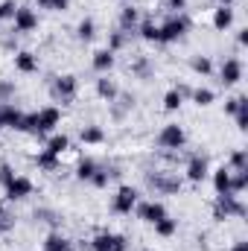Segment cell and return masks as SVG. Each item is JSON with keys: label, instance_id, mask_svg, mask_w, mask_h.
Returning a JSON list of instances; mask_svg holds the SVG:
<instances>
[{"label": "cell", "instance_id": "1", "mask_svg": "<svg viewBox=\"0 0 248 251\" xmlns=\"http://www.w3.org/2000/svg\"><path fill=\"white\" fill-rule=\"evenodd\" d=\"M62 120V111L59 108H41L35 114H24V126L21 131H32V134H44V131H53Z\"/></svg>", "mask_w": 248, "mask_h": 251}, {"label": "cell", "instance_id": "2", "mask_svg": "<svg viewBox=\"0 0 248 251\" xmlns=\"http://www.w3.org/2000/svg\"><path fill=\"white\" fill-rule=\"evenodd\" d=\"M187 29H190V21H187L184 15H178V18H170L164 26H158V41H161V44L178 41V38L184 35Z\"/></svg>", "mask_w": 248, "mask_h": 251}, {"label": "cell", "instance_id": "3", "mask_svg": "<svg viewBox=\"0 0 248 251\" xmlns=\"http://www.w3.org/2000/svg\"><path fill=\"white\" fill-rule=\"evenodd\" d=\"M158 143L161 146H167V149H178V146H184V128L175 123L164 126L161 128V134H158Z\"/></svg>", "mask_w": 248, "mask_h": 251}, {"label": "cell", "instance_id": "4", "mask_svg": "<svg viewBox=\"0 0 248 251\" xmlns=\"http://www.w3.org/2000/svg\"><path fill=\"white\" fill-rule=\"evenodd\" d=\"M137 216H140L143 222L155 225L158 219H164V216H167V210H164V204H161V201H143V204L137 207Z\"/></svg>", "mask_w": 248, "mask_h": 251}, {"label": "cell", "instance_id": "5", "mask_svg": "<svg viewBox=\"0 0 248 251\" xmlns=\"http://www.w3.org/2000/svg\"><path fill=\"white\" fill-rule=\"evenodd\" d=\"M134 201H137V190L134 187H120L117 196H114V210H117V213H131Z\"/></svg>", "mask_w": 248, "mask_h": 251}, {"label": "cell", "instance_id": "6", "mask_svg": "<svg viewBox=\"0 0 248 251\" xmlns=\"http://www.w3.org/2000/svg\"><path fill=\"white\" fill-rule=\"evenodd\" d=\"M94 251H125V240L117 234H99L94 237Z\"/></svg>", "mask_w": 248, "mask_h": 251}, {"label": "cell", "instance_id": "7", "mask_svg": "<svg viewBox=\"0 0 248 251\" xmlns=\"http://www.w3.org/2000/svg\"><path fill=\"white\" fill-rule=\"evenodd\" d=\"M38 26V18L32 9H15V32H32Z\"/></svg>", "mask_w": 248, "mask_h": 251}, {"label": "cell", "instance_id": "8", "mask_svg": "<svg viewBox=\"0 0 248 251\" xmlns=\"http://www.w3.org/2000/svg\"><path fill=\"white\" fill-rule=\"evenodd\" d=\"M21 126H24V114L15 105H3L0 108V128H18L21 131Z\"/></svg>", "mask_w": 248, "mask_h": 251}, {"label": "cell", "instance_id": "9", "mask_svg": "<svg viewBox=\"0 0 248 251\" xmlns=\"http://www.w3.org/2000/svg\"><path fill=\"white\" fill-rule=\"evenodd\" d=\"M29 193H32V181H29V178H21V176H15V181L6 187V196H9L12 201H15V199H26Z\"/></svg>", "mask_w": 248, "mask_h": 251}, {"label": "cell", "instance_id": "10", "mask_svg": "<svg viewBox=\"0 0 248 251\" xmlns=\"http://www.w3.org/2000/svg\"><path fill=\"white\" fill-rule=\"evenodd\" d=\"M243 79V64L237 62V59H228V62L222 64V82L225 85H237Z\"/></svg>", "mask_w": 248, "mask_h": 251}, {"label": "cell", "instance_id": "11", "mask_svg": "<svg viewBox=\"0 0 248 251\" xmlns=\"http://www.w3.org/2000/svg\"><path fill=\"white\" fill-rule=\"evenodd\" d=\"M187 178L190 181H204L207 178V161L204 158H193L187 164Z\"/></svg>", "mask_w": 248, "mask_h": 251}, {"label": "cell", "instance_id": "12", "mask_svg": "<svg viewBox=\"0 0 248 251\" xmlns=\"http://www.w3.org/2000/svg\"><path fill=\"white\" fill-rule=\"evenodd\" d=\"M53 94H56V97H62V100H70V97L76 94V79H73V76H62V79H56Z\"/></svg>", "mask_w": 248, "mask_h": 251}, {"label": "cell", "instance_id": "13", "mask_svg": "<svg viewBox=\"0 0 248 251\" xmlns=\"http://www.w3.org/2000/svg\"><path fill=\"white\" fill-rule=\"evenodd\" d=\"M234 24V9L231 6H219L216 12H213V26L216 29H228Z\"/></svg>", "mask_w": 248, "mask_h": 251}, {"label": "cell", "instance_id": "14", "mask_svg": "<svg viewBox=\"0 0 248 251\" xmlns=\"http://www.w3.org/2000/svg\"><path fill=\"white\" fill-rule=\"evenodd\" d=\"M213 187H216L219 196H222V193H231V170L219 167V170L213 173Z\"/></svg>", "mask_w": 248, "mask_h": 251}, {"label": "cell", "instance_id": "15", "mask_svg": "<svg viewBox=\"0 0 248 251\" xmlns=\"http://www.w3.org/2000/svg\"><path fill=\"white\" fill-rule=\"evenodd\" d=\"M44 251H73V246H70V240L62 237V234H50L47 243H44Z\"/></svg>", "mask_w": 248, "mask_h": 251}, {"label": "cell", "instance_id": "16", "mask_svg": "<svg viewBox=\"0 0 248 251\" xmlns=\"http://www.w3.org/2000/svg\"><path fill=\"white\" fill-rule=\"evenodd\" d=\"M111 64H114V53H111V50H99V53H94V70L105 73V70H111Z\"/></svg>", "mask_w": 248, "mask_h": 251}, {"label": "cell", "instance_id": "17", "mask_svg": "<svg viewBox=\"0 0 248 251\" xmlns=\"http://www.w3.org/2000/svg\"><path fill=\"white\" fill-rule=\"evenodd\" d=\"M15 67H18L21 73H32V70H38V62H35L32 53H18V56H15Z\"/></svg>", "mask_w": 248, "mask_h": 251}, {"label": "cell", "instance_id": "18", "mask_svg": "<svg viewBox=\"0 0 248 251\" xmlns=\"http://www.w3.org/2000/svg\"><path fill=\"white\" fill-rule=\"evenodd\" d=\"M67 146H70V140H67L64 134H53V137L47 140V152H53V155H62V152H67Z\"/></svg>", "mask_w": 248, "mask_h": 251}, {"label": "cell", "instance_id": "19", "mask_svg": "<svg viewBox=\"0 0 248 251\" xmlns=\"http://www.w3.org/2000/svg\"><path fill=\"white\" fill-rule=\"evenodd\" d=\"M175 228H178V222H175V219H170V216H164V219H158V222H155V231H158L161 237H173V234H175Z\"/></svg>", "mask_w": 248, "mask_h": 251}, {"label": "cell", "instance_id": "20", "mask_svg": "<svg viewBox=\"0 0 248 251\" xmlns=\"http://www.w3.org/2000/svg\"><path fill=\"white\" fill-rule=\"evenodd\" d=\"M97 94L105 97V100H114V97H117V85H114L111 79H99V82H97Z\"/></svg>", "mask_w": 248, "mask_h": 251}, {"label": "cell", "instance_id": "21", "mask_svg": "<svg viewBox=\"0 0 248 251\" xmlns=\"http://www.w3.org/2000/svg\"><path fill=\"white\" fill-rule=\"evenodd\" d=\"M181 102H184V94H181V91H170V94L164 97V108H167V111H178Z\"/></svg>", "mask_w": 248, "mask_h": 251}, {"label": "cell", "instance_id": "22", "mask_svg": "<svg viewBox=\"0 0 248 251\" xmlns=\"http://www.w3.org/2000/svg\"><path fill=\"white\" fill-rule=\"evenodd\" d=\"M102 140H105L102 128H97V126H88V128H82V143H102Z\"/></svg>", "mask_w": 248, "mask_h": 251}, {"label": "cell", "instance_id": "23", "mask_svg": "<svg viewBox=\"0 0 248 251\" xmlns=\"http://www.w3.org/2000/svg\"><path fill=\"white\" fill-rule=\"evenodd\" d=\"M234 114H237V126L240 128H248V100L246 97H240V105H237Z\"/></svg>", "mask_w": 248, "mask_h": 251}, {"label": "cell", "instance_id": "24", "mask_svg": "<svg viewBox=\"0 0 248 251\" xmlns=\"http://www.w3.org/2000/svg\"><path fill=\"white\" fill-rule=\"evenodd\" d=\"M35 161H38V167H44V170H56V164H59V155H53V152H47V149H44V152H41Z\"/></svg>", "mask_w": 248, "mask_h": 251}, {"label": "cell", "instance_id": "25", "mask_svg": "<svg viewBox=\"0 0 248 251\" xmlns=\"http://www.w3.org/2000/svg\"><path fill=\"white\" fill-rule=\"evenodd\" d=\"M94 173H97V164H94L91 158H88V161H82V164H79V170H76V176H79L82 181H91V176H94Z\"/></svg>", "mask_w": 248, "mask_h": 251}, {"label": "cell", "instance_id": "26", "mask_svg": "<svg viewBox=\"0 0 248 251\" xmlns=\"http://www.w3.org/2000/svg\"><path fill=\"white\" fill-rule=\"evenodd\" d=\"M193 102H196V105H210V102H213V91H207V88L193 91Z\"/></svg>", "mask_w": 248, "mask_h": 251}, {"label": "cell", "instance_id": "27", "mask_svg": "<svg viewBox=\"0 0 248 251\" xmlns=\"http://www.w3.org/2000/svg\"><path fill=\"white\" fill-rule=\"evenodd\" d=\"M79 38H82V41H91V38H94V21H91V18H85V21L79 24Z\"/></svg>", "mask_w": 248, "mask_h": 251}, {"label": "cell", "instance_id": "28", "mask_svg": "<svg viewBox=\"0 0 248 251\" xmlns=\"http://www.w3.org/2000/svg\"><path fill=\"white\" fill-rule=\"evenodd\" d=\"M140 35H143L146 41H158V26H155L152 21H146V24L140 26Z\"/></svg>", "mask_w": 248, "mask_h": 251}, {"label": "cell", "instance_id": "29", "mask_svg": "<svg viewBox=\"0 0 248 251\" xmlns=\"http://www.w3.org/2000/svg\"><path fill=\"white\" fill-rule=\"evenodd\" d=\"M120 24H123V29H128V26H134L137 24V9H123V18H120Z\"/></svg>", "mask_w": 248, "mask_h": 251}, {"label": "cell", "instance_id": "30", "mask_svg": "<svg viewBox=\"0 0 248 251\" xmlns=\"http://www.w3.org/2000/svg\"><path fill=\"white\" fill-rule=\"evenodd\" d=\"M15 9H18V6H15L12 0H3V3H0V21H6V18H15Z\"/></svg>", "mask_w": 248, "mask_h": 251}, {"label": "cell", "instance_id": "31", "mask_svg": "<svg viewBox=\"0 0 248 251\" xmlns=\"http://www.w3.org/2000/svg\"><path fill=\"white\" fill-rule=\"evenodd\" d=\"M12 181H15V173H12V167H6V164H3V167H0V184H3V187H9Z\"/></svg>", "mask_w": 248, "mask_h": 251}, {"label": "cell", "instance_id": "32", "mask_svg": "<svg viewBox=\"0 0 248 251\" xmlns=\"http://www.w3.org/2000/svg\"><path fill=\"white\" fill-rule=\"evenodd\" d=\"M108 176H111V173H105V170H97V173L91 176V181H94L97 187H105V184H108Z\"/></svg>", "mask_w": 248, "mask_h": 251}, {"label": "cell", "instance_id": "33", "mask_svg": "<svg viewBox=\"0 0 248 251\" xmlns=\"http://www.w3.org/2000/svg\"><path fill=\"white\" fill-rule=\"evenodd\" d=\"M193 70L196 73H210V59H204V56L201 59H193Z\"/></svg>", "mask_w": 248, "mask_h": 251}, {"label": "cell", "instance_id": "34", "mask_svg": "<svg viewBox=\"0 0 248 251\" xmlns=\"http://www.w3.org/2000/svg\"><path fill=\"white\" fill-rule=\"evenodd\" d=\"M41 9H67V0H38Z\"/></svg>", "mask_w": 248, "mask_h": 251}, {"label": "cell", "instance_id": "35", "mask_svg": "<svg viewBox=\"0 0 248 251\" xmlns=\"http://www.w3.org/2000/svg\"><path fill=\"white\" fill-rule=\"evenodd\" d=\"M231 164H234L237 170H246V152H243V149H237V152L231 155Z\"/></svg>", "mask_w": 248, "mask_h": 251}, {"label": "cell", "instance_id": "36", "mask_svg": "<svg viewBox=\"0 0 248 251\" xmlns=\"http://www.w3.org/2000/svg\"><path fill=\"white\" fill-rule=\"evenodd\" d=\"M117 47H123V32H114V35H111V53H114Z\"/></svg>", "mask_w": 248, "mask_h": 251}, {"label": "cell", "instance_id": "37", "mask_svg": "<svg viewBox=\"0 0 248 251\" xmlns=\"http://www.w3.org/2000/svg\"><path fill=\"white\" fill-rule=\"evenodd\" d=\"M237 105H240V97H237V100H228V102H225V111H228V114H234V111H237Z\"/></svg>", "mask_w": 248, "mask_h": 251}, {"label": "cell", "instance_id": "38", "mask_svg": "<svg viewBox=\"0 0 248 251\" xmlns=\"http://www.w3.org/2000/svg\"><path fill=\"white\" fill-rule=\"evenodd\" d=\"M164 3H167L170 9H184V3H187V0H164Z\"/></svg>", "mask_w": 248, "mask_h": 251}, {"label": "cell", "instance_id": "39", "mask_svg": "<svg viewBox=\"0 0 248 251\" xmlns=\"http://www.w3.org/2000/svg\"><path fill=\"white\" fill-rule=\"evenodd\" d=\"M231 251H248V243H237V246H234Z\"/></svg>", "mask_w": 248, "mask_h": 251}, {"label": "cell", "instance_id": "40", "mask_svg": "<svg viewBox=\"0 0 248 251\" xmlns=\"http://www.w3.org/2000/svg\"><path fill=\"white\" fill-rule=\"evenodd\" d=\"M3 219H6V213H3V204H0V225H3Z\"/></svg>", "mask_w": 248, "mask_h": 251}, {"label": "cell", "instance_id": "41", "mask_svg": "<svg viewBox=\"0 0 248 251\" xmlns=\"http://www.w3.org/2000/svg\"><path fill=\"white\" fill-rule=\"evenodd\" d=\"M231 3H234V0H222V6H231Z\"/></svg>", "mask_w": 248, "mask_h": 251}, {"label": "cell", "instance_id": "42", "mask_svg": "<svg viewBox=\"0 0 248 251\" xmlns=\"http://www.w3.org/2000/svg\"><path fill=\"white\" fill-rule=\"evenodd\" d=\"M143 251H149V249H143Z\"/></svg>", "mask_w": 248, "mask_h": 251}]
</instances>
